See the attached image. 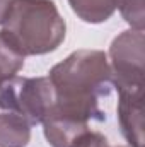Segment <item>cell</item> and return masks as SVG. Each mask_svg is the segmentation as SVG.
<instances>
[{"mask_svg":"<svg viewBox=\"0 0 145 147\" xmlns=\"http://www.w3.org/2000/svg\"><path fill=\"white\" fill-rule=\"evenodd\" d=\"M72 12L87 24H103L113 17L118 0H68Z\"/></svg>","mask_w":145,"mask_h":147,"instance_id":"cell-7","label":"cell"},{"mask_svg":"<svg viewBox=\"0 0 145 147\" xmlns=\"http://www.w3.org/2000/svg\"><path fill=\"white\" fill-rule=\"evenodd\" d=\"M31 140V125L15 113H0V147H26Z\"/></svg>","mask_w":145,"mask_h":147,"instance_id":"cell-6","label":"cell"},{"mask_svg":"<svg viewBox=\"0 0 145 147\" xmlns=\"http://www.w3.org/2000/svg\"><path fill=\"white\" fill-rule=\"evenodd\" d=\"M70 147H109V142L101 132L87 128L75 139Z\"/></svg>","mask_w":145,"mask_h":147,"instance_id":"cell-10","label":"cell"},{"mask_svg":"<svg viewBox=\"0 0 145 147\" xmlns=\"http://www.w3.org/2000/svg\"><path fill=\"white\" fill-rule=\"evenodd\" d=\"M24 60L26 57L21 55L0 34V84L21 72L24 67Z\"/></svg>","mask_w":145,"mask_h":147,"instance_id":"cell-8","label":"cell"},{"mask_svg":"<svg viewBox=\"0 0 145 147\" xmlns=\"http://www.w3.org/2000/svg\"><path fill=\"white\" fill-rule=\"evenodd\" d=\"M128 147H130V146H128Z\"/></svg>","mask_w":145,"mask_h":147,"instance_id":"cell-12","label":"cell"},{"mask_svg":"<svg viewBox=\"0 0 145 147\" xmlns=\"http://www.w3.org/2000/svg\"><path fill=\"white\" fill-rule=\"evenodd\" d=\"M118 123L130 147H144V94L118 92Z\"/></svg>","mask_w":145,"mask_h":147,"instance_id":"cell-5","label":"cell"},{"mask_svg":"<svg viewBox=\"0 0 145 147\" xmlns=\"http://www.w3.org/2000/svg\"><path fill=\"white\" fill-rule=\"evenodd\" d=\"M125 22L137 31L145 28V0H118V9Z\"/></svg>","mask_w":145,"mask_h":147,"instance_id":"cell-9","label":"cell"},{"mask_svg":"<svg viewBox=\"0 0 145 147\" xmlns=\"http://www.w3.org/2000/svg\"><path fill=\"white\" fill-rule=\"evenodd\" d=\"M46 77L55 92L51 115L82 123L106 121V111L101 110L99 103L109 98L113 80L108 55L103 50L72 51L65 60L53 65Z\"/></svg>","mask_w":145,"mask_h":147,"instance_id":"cell-1","label":"cell"},{"mask_svg":"<svg viewBox=\"0 0 145 147\" xmlns=\"http://www.w3.org/2000/svg\"><path fill=\"white\" fill-rule=\"evenodd\" d=\"M10 2L12 0H0V26H2V22H3V19L7 16V10H9Z\"/></svg>","mask_w":145,"mask_h":147,"instance_id":"cell-11","label":"cell"},{"mask_svg":"<svg viewBox=\"0 0 145 147\" xmlns=\"http://www.w3.org/2000/svg\"><path fill=\"white\" fill-rule=\"evenodd\" d=\"M55 103L48 77L14 75L0 84V110L24 118L31 127L41 125Z\"/></svg>","mask_w":145,"mask_h":147,"instance_id":"cell-3","label":"cell"},{"mask_svg":"<svg viewBox=\"0 0 145 147\" xmlns=\"http://www.w3.org/2000/svg\"><path fill=\"white\" fill-rule=\"evenodd\" d=\"M0 34L21 55H48L65 41L67 22L53 0H12Z\"/></svg>","mask_w":145,"mask_h":147,"instance_id":"cell-2","label":"cell"},{"mask_svg":"<svg viewBox=\"0 0 145 147\" xmlns=\"http://www.w3.org/2000/svg\"><path fill=\"white\" fill-rule=\"evenodd\" d=\"M108 62L113 87L118 92L144 94L145 34L144 31H121L109 45Z\"/></svg>","mask_w":145,"mask_h":147,"instance_id":"cell-4","label":"cell"}]
</instances>
